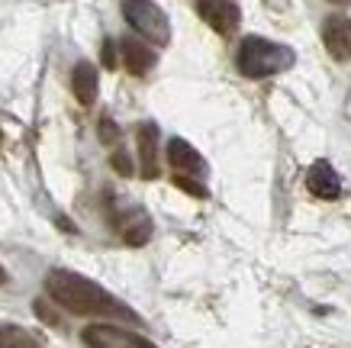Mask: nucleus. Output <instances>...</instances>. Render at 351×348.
<instances>
[{
	"label": "nucleus",
	"mask_w": 351,
	"mask_h": 348,
	"mask_svg": "<svg viewBox=\"0 0 351 348\" xmlns=\"http://www.w3.org/2000/svg\"><path fill=\"white\" fill-rule=\"evenodd\" d=\"M45 294L55 306H62L71 316H90V319H123V323H138V316L123 300L110 294L90 277L68 271V268H52L45 275Z\"/></svg>",
	"instance_id": "1"
},
{
	"label": "nucleus",
	"mask_w": 351,
	"mask_h": 348,
	"mask_svg": "<svg viewBox=\"0 0 351 348\" xmlns=\"http://www.w3.org/2000/svg\"><path fill=\"white\" fill-rule=\"evenodd\" d=\"M235 65H239V71L245 78L265 81V78H274V74L293 68L297 65V52L284 43L265 39V36H245L239 43V52H235Z\"/></svg>",
	"instance_id": "2"
},
{
	"label": "nucleus",
	"mask_w": 351,
	"mask_h": 348,
	"mask_svg": "<svg viewBox=\"0 0 351 348\" xmlns=\"http://www.w3.org/2000/svg\"><path fill=\"white\" fill-rule=\"evenodd\" d=\"M123 16L132 26V32H138L145 43L152 45L171 43V23L158 3H152V0H123Z\"/></svg>",
	"instance_id": "3"
},
{
	"label": "nucleus",
	"mask_w": 351,
	"mask_h": 348,
	"mask_svg": "<svg viewBox=\"0 0 351 348\" xmlns=\"http://www.w3.org/2000/svg\"><path fill=\"white\" fill-rule=\"evenodd\" d=\"M81 342L87 348H158L145 336L117 326V323H90L81 329Z\"/></svg>",
	"instance_id": "4"
},
{
	"label": "nucleus",
	"mask_w": 351,
	"mask_h": 348,
	"mask_svg": "<svg viewBox=\"0 0 351 348\" xmlns=\"http://www.w3.org/2000/svg\"><path fill=\"white\" fill-rule=\"evenodd\" d=\"M197 13L203 16V23L219 36H232L242 23V10L239 0H197Z\"/></svg>",
	"instance_id": "5"
},
{
	"label": "nucleus",
	"mask_w": 351,
	"mask_h": 348,
	"mask_svg": "<svg viewBox=\"0 0 351 348\" xmlns=\"http://www.w3.org/2000/svg\"><path fill=\"white\" fill-rule=\"evenodd\" d=\"M322 45L335 62H348L351 58V16L345 13H329L322 20Z\"/></svg>",
	"instance_id": "6"
},
{
	"label": "nucleus",
	"mask_w": 351,
	"mask_h": 348,
	"mask_svg": "<svg viewBox=\"0 0 351 348\" xmlns=\"http://www.w3.org/2000/svg\"><path fill=\"white\" fill-rule=\"evenodd\" d=\"M158 126L155 123H142L136 129V146H138V171L142 178H158Z\"/></svg>",
	"instance_id": "7"
},
{
	"label": "nucleus",
	"mask_w": 351,
	"mask_h": 348,
	"mask_svg": "<svg viewBox=\"0 0 351 348\" xmlns=\"http://www.w3.org/2000/svg\"><path fill=\"white\" fill-rule=\"evenodd\" d=\"M306 190L319 200H339L341 197V178L329 161H316L306 174Z\"/></svg>",
	"instance_id": "8"
},
{
	"label": "nucleus",
	"mask_w": 351,
	"mask_h": 348,
	"mask_svg": "<svg viewBox=\"0 0 351 348\" xmlns=\"http://www.w3.org/2000/svg\"><path fill=\"white\" fill-rule=\"evenodd\" d=\"M168 161L178 174H197V178L206 174V161H203V155L191 146V142H184V139H171L168 142Z\"/></svg>",
	"instance_id": "9"
},
{
	"label": "nucleus",
	"mask_w": 351,
	"mask_h": 348,
	"mask_svg": "<svg viewBox=\"0 0 351 348\" xmlns=\"http://www.w3.org/2000/svg\"><path fill=\"white\" fill-rule=\"evenodd\" d=\"M71 91H75L77 104L90 106L97 100V91H100V71L90 62H77L71 71Z\"/></svg>",
	"instance_id": "10"
},
{
	"label": "nucleus",
	"mask_w": 351,
	"mask_h": 348,
	"mask_svg": "<svg viewBox=\"0 0 351 348\" xmlns=\"http://www.w3.org/2000/svg\"><path fill=\"white\" fill-rule=\"evenodd\" d=\"M117 229L129 245H145L152 239V220L142 210H129L126 216H117Z\"/></svg>",
	"instance_id": "11"
},
{
	"label": "nucleus",
	"mask_w": 351,
	"mask_h": 348,
	"mask_svg": "<svg viewBox=\"0 0 351 348\" xmlns=\"http://www.w3.org/2000/svg\"><path fill=\"white\" fill-rule=\"evenodd\" d=\"M119 52H123V65L129 68V74H145L155 65V52L145 43H138V39H123Z\"/></svg>",
	"instance_id": "12"
},
{
	"label": "nucleus",
	"mask_w": 351,
	"mask_h": 348,
	"mask_svg": "<svg viewBox=\"0 0 351 348\" xmlns=\"http://www.w3.org/2000/svg\"><path fill=\"white\" fill-rule=\"evenodd\" d=\"M0 348H43V342L16 323H0Z\"/></svg>",
	"instance_id": "13"
},
{
	"label": "nucleus",
	"mask_w": 351,
	"mask_h": 348,
	"mask_svg": "<svg viewBox=\"0 0 351 348\" xmlns=\"http://www.w3.org/2000/svg\"><path fill=\"white\" fill-rule=\"evenodd\" d=\"M110 165H113L119 174H126V178H132V174H136V165H132V159H129L123 148H117V152L110 155Z\"/></svg>",
	"instance_id": "14"
},
{
	"label": "nucleus",
	"mask_w": 351,
	"mask_h": 348,
	"mask_svg": "<svg viewBox=\"0 0 351 348\" xmlns=\"http://www.w3.org/2000/svg\"><path fill=\"white\" fill-rule=\"evenodd\" d=\"M174 184H178L181 190H187V194H193V197H206V187H203V184H197V181H191L187 174H178V178H174Z\"/></svg>",
	"instance_id": "15"
},
{
	"label": "nucleus",
	"mask_w": 351,
	"mask_h": 348,
	"mask_svg": "<svg viewBox=\"0 0 351 348\" xmlns=\"http://www.w3.org/2000/svg\"><path fill=\"white\" fill-rule=\"evenodd\" d=\"M100 139H104V142H117L119 139V129H117V123H113L110 116L100 119Z\"/></svg>",
	"instance_id": "16"
},
{
	"label": "nucleus",
	"mask_w": 351,
	"mask_h": 348,
	"mask_svg": "<svg viewBox=\"0 0 351 348\" xmlns=\"http://www.w3.org/2000/svg\"><path fill=\"white\" fill-rule=\"evenodd\" d=\"M104 65H107V68L117 65V43H104Z\"/></svg>",
	"instance_id": "17"
},
{
	"label": "nucleus",
	"mask_w": 351,
	"mask_h": 348,
	"mask_svg": "<svg viewBox=\"0 0 351 348\" xmlns=\"http://www.w3.org/2000/svg\"><path fill=\"white\" fill-rule=\"evenodd\" d=\"M36 313H39V316L45 319V323H52V326L58 323V316H55V313H49V306H45L43 300H36Z\"/></svg>",
	"instance_id": "18"
},
{
	"label": "nucleus",
	"mask_w": 351,
	"mask_h": 348,
	"mask_svg": "<svg viewBox=\"0 0 351 348\" xmlns=\"http://www.w3.org/2000/svg\"><path fill=\"white\" fill-rule=\"evenodd\" d=\"M0 284H7V271L3 268H0Z\"/></svg>",
	"instance_id": "19"
},
{
	"label": "nucleus",
	"mask_w": 351,
	"mask_h": 348,
	"mask_svg": "<svg viewBox=\"0 0 351 348\" xmlns=\"http://www.w3.org/2000/svg\"><path fill=\"white\" fill-rule=\"evenodd\" d=\"M335 3H351V0H335Z\"/></svg>",
	"instance_id": "20"
},
{
	"label": "nucleus",
	"mask_w": 351,
	"mask_h": 348,
	"mask_svg": "<svg viewBox=\"0 0 351 348\" xmlns=\"http://www.w3.org/2000/svg\"><path fill=\"white\" fill-rule=\"evenodd\" d=\"M0 142H3V129H0Z\"/></svg>",
	"instance_id": "21"
}]
</instances>
